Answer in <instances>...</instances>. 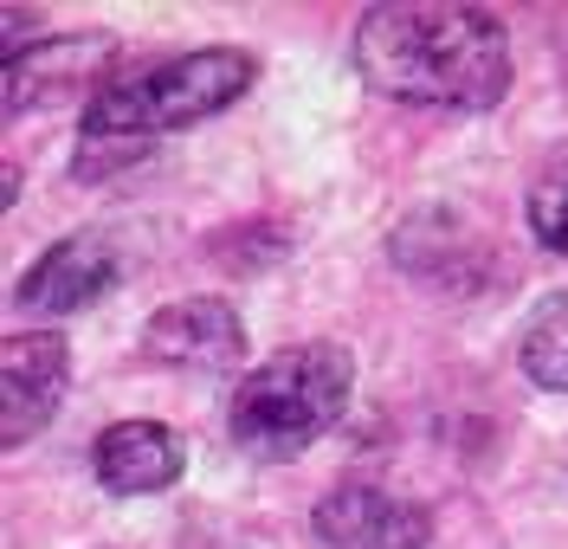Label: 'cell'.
I'll return each instance as SVG.
<instances>
[{"label": "cell", "mask_w": 568, "mask_h": 549, "mask_svg": "<svg viewBox=\"0 0 568 549\" xmlns=\"http://www.w3.org/2000/svg\"><path fill=\"white\" fill-rule=\"evenodd\" d=\"M388 246H394V265L414 272V278L433 285V292L478 297V292H491L497 278H504L497 246L485 240V226H478L471 214H459L453 201H426V207H414V214L388 233Z\"/></svg>", "instance_id": "obj_4"}, {"label": "cell", "mask_w": 568, "mask_h": 549, "mask_svg": "<svg viewBox=\"0 0 568 549\" xmlns=\"http://www.w3.org/2000/svg\"><path fill=\"white\" fill-rule=\"evenodd\" d=\"M258 59L246 45H201V52H175L162 65H142L136 78H116L104 98H91L78 116V143H116L149 155L155 136L207 123L220 110H233L252 91Z\"/></svg>", "instance_id": "obj_2"}, {"label": "cell", "mask_w": 568, "mask_h": 549, "mask_svg": "<svg viewBox=\"0 0 568 549\" xmlns=\"http://www.w3.org/2000/svg\"><path fill=\"white\" fill-rule=\"evenodd\" d=\"M530 233H536L542 253L568 258V155L536 175V187H530Z\"/></svg>", "instance_id": "obj_12"}, {"label": "cell", "mask_w": 568, "mask_h": 549, "mask_svg": "<svg viewBox=\"0 0 568 549\" xmlns=\"http://www.w3.org/2000/svg\"><path fill=\"white\" fill-rule=\"evenodd\" d=\"M317 537L329 549H426L433 511L382 491L375 478H343L317 498Z\"/></svg>", "instance_id": "obj_9"}, {"label": "cell", "mask_w": 568, "mask_h": 549, "mask_svg": "<svg viewBox=\"0 0 568 549\" xmlns=\"http://www.w3.org/2000/svg\"><path fill=\"white\" fill-rule=\"evenodd\" d=\"M355 395V356L343 343H291L278 356L252 363L226 401V434L252 459H297L317 446Z\"/></svg>", "instance_id": "obj_3"}, {"label": "cell", "mask_w": 568, "mask_h": 549, "mask_svg": "<svg viewBox=\"0 0 568 549\" xmlns=\"http://www.w3.org/2000/svg\"><path fill=\"white\" fill-rule=\"evenodd\" d=\"M142 356L175 375H226L246 363V317L226 297H175L142 324Z\"/></svg>", "instance_id": "obj_7"}, {"label": "cell", "mask_w": 568, "mask_h": 549, "mask_svg": "<svg viewBox=\"0 0 568 549\" xmlns=\"http://www.w3.org/2000/svg\"><path fill=\"white\" fill-rule=\"evenodd\" d=\"M355 78L414 110H497L510 98V33L485 7H368L355 27Z\"/></svg>", "instance_id": "obj_1"}, {"label": "cell", "mask_w": 568, "mask_h": 549, "mask_svg": "<svg viewBox=\"0 0 568 549\" xmlns=\"http://www.w3.org/2000/svg\"><path fill=\"white\" fill-rule=\"evenodd\" d=\"M116 278H123L116 246H110L104 233H91V226H84V233L52 240V246L20 272L13 304H20V311H33V317H78V311L104 304V297L116 292Z\"/></svg>", "instance_id": "obj_8"}, {"label": "cell", "mask_w": 568, "mask_h": 549, "mask_svg": "<svg viewBox=\"0 0 568 549\" xmlns=\"http://www.w3.org/2000/svg\"><path fill=\"white\" fill-rule=\"evenodd\" d=\"M116 39L110 33H52V39H27L20 52H7V110H45L65 104V98H104L110 91V65H116Z\"/></svg>", "instance_id": "obj_5"}, {"label": "cell", "mask_w": 568, "mask_h": 549, "mask_svg": "<svg viewBox=\"0 0 568 549\" xmlns=\"http://www.w3.org/2000/svg\"><path fill=\"white\" fill-rule=\"evenodd\" d=\"M71 388V343L59 329H13L0 343V439L20 453L52 427Z\"/></svg>", "instance_id": "obj_6"}, {"label": "cell", "mask_w": 568, "mask_h": 549, "mask_svg": "<svg viewBox=\"0 0 568 549\" xmlns=\"http://www.w3.org/2000/svg\"><path fill=\"white\" fill-rule=\"evenodd\" d=\"M91 472H98V485L116 491V498H149V491L181 485L187 446H181V434L162 427V420H116V427H104L98 446H91Z\"/></svg>", "instance_id": "obj_10"}, {"label": "cell", "mask_w": 568, "mask_h": 549, "mask_svg": "<svg viewBox=\"0 0 568 549\" xmlns=\"http://www.w3.org/2000/svg\"><path fill=\"white\" fill-rule=\"evenodd\" d=\"M517 363H524V375H530L536 388L568 395V292L542 297L530 311V324L517 336Z\"/></svg>", "instance_id": "obj_11"}]
</instances>
